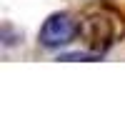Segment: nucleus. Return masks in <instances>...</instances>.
<instances>
[{
  "label": "nucleus",
  "mask_w": 125,
  "mask_h": 125,
  "mask_svg": "<svg viewBox=\"0 0 125 125\" xmlns=\"http://www.w3.org/2000/svg\"><path fill=\"white\" fill-rule=\"evenodd\" d=\"M78 28L73 23V18L65 13H55L50 15L43 28H40V45L45 48H60V45H68L73 38H75Z\"/></svg>",
  "instance_id": "obj_1"
},
{
  "label": "nucleus",
  "mask_w": 125,
  "mask_h": 125,
  "mask_svg": "<svg viewBox=\"0 0 125 125\" xmlns=\"http://www.w3.org/2000/svg\"><path fill=\"white\" fill-rule=\"evenodd\" d=\"M80 35H83V40H85V45L98 53V50H103V48L110 43L113 28H110V23H108L105 18L93 15V18H88L85 23L80 25Z\"/></svg>",
  "instance_id": "obj_2"
}]
</instances>
